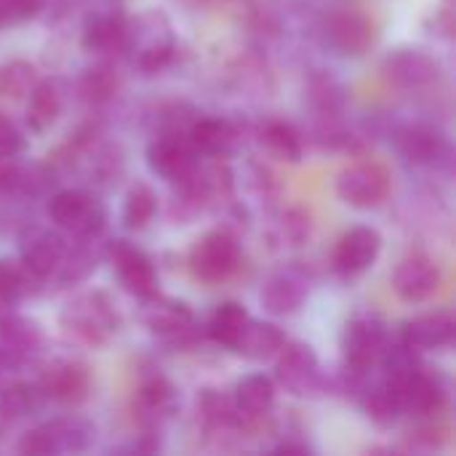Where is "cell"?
<instances>
[{
  "label": "cell",
  "mask_w": 456,
  "mask_h": 456,
  "mask_svg": "<svg viewBox=\"0 0 456 456\" xmlns=\"http://www.w3.org/2000/svg\"><path fill=\"white\" fill-rule=\"evenodd\" d=\"M131 43H139L134 61H136V67L144 69V72H158V69H163V67L171 61V56H174V40H171V35H168L166 29H158V27H152V35H150L147 40L128 35L126 48H128Z\"/></svg>",
  "instance_id": "83f0119b"
},
{
  "label": "cell",
  "mask_w": 456,
  "mask_h": 456,
  "mask_svg": "<svg viewBox=\"0 0 456 456\" xmlns=\"http://www.w3.org/2000/svg\"><path fill=\"white\" fill-rule=\"evenodd\" d=\"M395 385H398V393H401V406L411 417L436 419L446 409V401H449L446 379L441 374L430 371V369H422L419 366L403 382H395Z\"/></svg>",
  "instance_id": "8992f818"
},
{
  "label": "cell",
  "mask_w": 456,
  "mask_h": 456,
  "mask_svg": "<svg viewBox=\"0 0 456 456\" xmlns=\"http://www.w3.org/2000/svg\"><path fill=\"white\" fill-rule=\"evenodd\" d=\"M361 403H363V411L371 422L377 425H393L398 419V414L403 411L401 406V393H398V385L390 382L387 377L371 387H363L361 390Z\"/></svg>",
  "instance_id": "d4e9b609"
},
{
  "label": "cell",
  "mask_w": 456,
  "mask_h": 456,
  "mask_svg": "<svg viewBox=\"0 0 456 456\" xmlns=\"http://www.w3.org/2000/svg\"><path fill=\"white\" fill-rule=\"evenodd\" d=\"M278 452L281 454H310V446H305V444H281Z\"/></svg>",
  "instance_id": "b9f144b4"
},
{
  "label": "cell",
  "mask_w": 456,
  "mask_h": 456,
  "mask_svg": "<svg viewBox=\"0 0 456 456\" xmlns=\"http://www.w3.org/2000/svg\"><path fill=\"white\" fill-rule=\"evenodd\" d=\"M29 104H27V120L35 131H45L48 126H53V120L61 112V88L56 80H40L35 83V88L27 94Z\"/></svg>",
  "instance_id": "484cf974"
},
{
  "label": "cell",
  "mask_w": 456,
  "mask_h": 456,
  "mask_svg": "<svg viewBox=\"0 0 456 456\" xmlns=\"http://www.w3.org/2000/svg\"><path fill=\"white\" fill-rule=\"evenodd\" d=\"M40 350V331L19 315L0 318V366H19Z\"/></svg>",
  "instance_id": "ac0fdd59"
},
{
  "label": "cell",
  "mask_w": 456,
  "mask_h": 456,
  "mask_svg": "<svg viewBox=\"0 0 456 456\" xmlns=\"http://www.w3.org/2000/svg\"><path fill=\"white\" fill-rule=\"evenodd\" d=\"M248 323V313L243 310V305L238 302H224L214 310L211 321H208V337L222 345V347H235L243 326Z\"/></svg>",
  "instance_id": "f1b7e54d"
},
{
  "label": "cell",
  "mask_w": 456,
  "mask_h": 456,
  "mask_svg": "<svg viewBox=\"0 0 456 456\" xmlns=\"http://www.w3.org/2000/svg\"><path fill=\"white\" fill-rule=\"evenodd\" d=\"M35 67L29 61H8L0 67V96L19 99L35 88Z\"/></svg>",
  "instance_id": "d590c367"
},
{
  "label": "cell",
  "mask_w": 456,
  "mask_h": 456,
  "mask_svg": "<svg viewBox=\"0 0 456 456\" xmlns=\"http://www.w3.org/2000/svg\"><path fill=\"white\" fill-rule=\"evenodd\" d=\"M94 267H96V254L83 243V246H75V248H64V256H61V262H59V267H56V278H59V283L61 286H75V283H80V281H86L91 273H94Z\"/></svg>",
  "instance_id": "e575fe53"
},
{
  "label": "cell",
  "mask_w": 456,
  "mask_h": 456,
  "mask_svg": "<svg viewBox=\"0 0 456 456\" xmlns=\"http://www.w3.org/2000/svg\"><path fill=\"white\" fill-rule=\"evenodd\" d=\"M286 345V337L278 326L273 323H265V321H251L243 326L238 342H235V353L251 358V361H267L273 358L281 347Z\"/></svg>",
  "instance_id": "44dd1931"
},
{
  "label": "cell",
  "mask_w": 456,
  "mask_h": 456,
  "mask_svg": "<svg viewBox=\"0 0 456 456\" xmlns=\"http://www.w3.org/2000/svg\"><path fill=\"white\" fill-rule=\"evenodd\" d=\"M40 8V0H0V27L24 21L35 16Z\"/></svg>",
  "instance_id": "74e56055"
},
{
  "label": "cell",
  "mask_w": 456,
  "mask_h": 456,
  "mask_svg": "<svg viewBox=\"0 0 456 456\" xmlns=\"http://www.w3.org/2000/svg\"><path fill=\"white\" fill-rule=\"evenodd\" d=\"M107 256L128 294H134L144 302L158 294V275H155L152 259L144 251H139L136 246H131L126 240H115V243H110Z\"/></svg>",
  "instance_id": "ba28073f"
},
{
  "label": "cell",
  "mask_w": 456,
  "mask_h": 456,
  "mask_svg": "<svg viewBox=\"0 0 456 456\" xmlns=\"http://www.w3.org/2000/svg\"><path fill=\"white\" fill-rule=\"evenodd\" d=\"M395 139H398V150L403 152V158L417 166H430L449 155L446 134L430 123H411L401 128Z\"/></svg>",
  "instance_id": "2e32d148"
},
{
  "label": "cell",
  "mask_w": 456,
  "mask_h": 456,
  "mask_svg": "<svg viewBox=\"0 0 456 456\" xmlns=\"http://www.w3.org/2000/svg\"><path fill=\"white\" fill-rule=\"evenodd\" d=\"M278 358V379L286 385L294 395H310L321 387V369H318V355L313 353L310 345L294 342L283 345Z\"/></svg>",
  "instance_id": "8fae6325"
},
{
  "label": "cell",
  "mask_w": 456,
  "mask_h": 456,
  "mask_svg": "<svg viewBox=\"0 0 456 456\" xmlns=\"http://www.w3.org/2000/svg\"><path fill=\"white\" fill-rule=\"evenodd\" d=\"M40 390L37 385H27V382H11L5 387H0V414L8 419H19L27 417L29 411L37 409L40 403Z\"/></svg>",
  "instance_id": "836d02e7"
},
{
  "label": "cell",
  "mask_w": 456,
  "mask_h": 456,
  "mask_svg": "<svg viewBox=\"0 0 456 456\" xmlns=\"http://www.w3.org/2000/svg\"><path fill=\"white\" fill-rule=\"evenodd\" d=\"M387 345V331L379 315H355L342 337L345 350V369L353 385L358 387L361 379L371 371L374 363H379V355Z\"/></svg>",
  "instance_id": "7a4b0ae2"
},
{
  "label": "cell",
  "mask_w": 456,
  "mask_h": 456,
  "mask_svg": "<svg viewBox=\"0 0 456 456\" xmlns=\"http://www.w3.org/2000/svg\"><path fill=\"white\" fill-rule=\"evenodd\" d=\"M273 401H275V382L265 374L240 379L235 387V395H232V403L243 419H256V417L267 414Z\"/></svg>",
  "instance_id": "cb8c5ba5"
},
{
  "label": "cell",
  "mask_w": 456,
  "mask_h": 456,
  "mask_svg": "<svg viewBox=\"0 0 456 456\" xmlns=\"http://www.w3.org/2000/svg\"><path fill=\"white\" fill-rule=\"evenodd\" d=\"M441 286V267L430 256H409L393 273V289L403 302H425Z\"/></svg>",
  "instance_id": "4fadbf2b"
},
{
  "label": "cell",
  "mask_w": 456,
  "mask_h": 456,
  "mask_svg": "<svg viewBox=\"0 0 456 456\" xmlns=\"http://www.w3.org/2000/svg\"><path fill=\"white\" fill-rule=\"evenodd\" d=\"M24 184H27L24 171H21L16 163H11V158H0V192H5V190H19V187H24Z\"/></svg>",
  "instance_id": "60d3db41"
},
{
  "label": "cell",
  "mask_w": 456,
  "mask_h": 456,
  "mask_svg": "<svg viewBox=\"0 0 456 456\" xmlns=\"http://www.w3.org/2000/svg\"><path fill=\"white\" fill-rule=\"evenodd\" d=\"M64 334L80 345H104L118 334L120 318L115 305L102 291H88L75 297L61 313Z\"/></svg>",
  "instance_id": "6da1fadb"
},
{
  "label": "cell",
  "mask_w": 456,
  "mask_h": 456,
  "mask_svg": "<svg viewBox=\"0 0 456 456\" xmlns=\"http://www.w3.org/2000/svg\"><path fill=\"white\" fill-rule=\"evenodd\" d=\"M64 238L53 230H43V227H32L24 240H21V265L37 278H51L64 256Z\"/></svg>",
  "instance_id": "9a60e30c"
},
{
  "label": "cell",
  "mask_w": 456,
  "mask_h": 456,
  "mask_svg": "<svg viewBox=\"0 0 456 456\" xmlns=\"http://www.w3.org/2000/svg\"><path fill=\"white\" fill-rule=\"evenodd\" d=\"M235 139H238L235 128L219 118H203V120L192 123L190 136H187V142L192 144L195 152L211 155V158L227 155L235 147Z\"/></svg>",
  "instance_id": "603a6c76"
},
{
  "label": "cell",
  "mask_w": 456,
  "mask_h": 456,
  "mask_svg": "<svg viewBox=\"0 0 456 456\" xmlns=\"http://www.w3.org/2000/svg\"><path fill=\"white\" fill-rule=\"evenodd\" d=\"M307 91H310V102L323 112V115H337L342 110V102H345V91L342 86L331 77V75H313L310 83H307Z\"/></svg>",
  "instance_id": "8d00e7d4"
},
{
  "label": "cell",
  "mask_w": 456,
  "mask_h": 456,
  "mask_svg": "<svg viewBox=\"0 0 456 456\" xmlns=\"http://www.w3.org/2000/svg\"><path fill=\"white\" fill-rule=\"evenodd\" d=\"M195 150L187 139H182L179 134H166L150 142L147 147V163L155 174L171 179V182H182L195 166Z\"/></svg>",
  "instance_id": "5bb4252c"
},
{
  "label": "cell",
  "mask_w": 456,
  "mask_h": 456,
  "mask_svg": "<svg viewBox=\"0 0 456 456\" xmlns=\"http://www.w3.org/2000/svg\"><path fill=\"white\" fill-rule=\"evenodd\" d=\"M302 302H305V286L294 275H286V273L275 275L262 289V305L273 315H291L299 310Z\"/></svg>",
  "instance_id": "4316f807"
},
{
  "label": "cell",
  "mask_w": 456,
  "mask_h": 456,
  "mask_svg": "<svg viewBox=\"0 0 456 456\" xmlns=\"http://www.w3.org/2000/svg\"><path fill=\"white\" fill-rule=\"evenodd\" d=\"M262 142L267 144L273 155H278L281 160H291V163H297L305 150L302 134L289 120H267L262 126Z\"/></svg>",
  "instance_id": "f546056e"
},
{
  "label": "cell",
  "mask_w": 456,
  "mask_h": 456,
  "mask_svg": "<svg viewBox=\"0 0 456 456\" xmlns=\"http://www.w3.org/2000/svg\"><path fill=\"white\" fill-rule=\"evenodd\" d=\"M238 265H240L238 240L224 230H216V232H208L206 238H200L190 254L192 275L206 283L227 281L238 270Z\"/></svg>",
  "instance_id": "277c9868"
},
{
  "label": "cell",
  "mask_w": 456,
  "mask_h": 456,
  "mask_svg": "<svg viewBox=\"0 0 456 456\" xmlns=\"http://www.w3.org/2000/svg\"><path fill=\"white\" fill-rule=\"evenodd\" d=\"M379 248H382V238H379L377 230H371V227H355V230L345 232L342 240L337 243L334 270L342 278H355V275L366 273L377 262Z\"/></svg>",
  "instance_id": "7c38bea8"
},
{
  "label": "cell",
  "mask_w": 456,
  "mask_h": 456,
  "mask_svg": "<svg viewBox=\"0 0 456 456\" xmlns=\"http://www.w3.org/2000/svg\"><path fill=\"white\" fill-rule=\"evenodd\" d=\"M155 208H158V198H155L152 187L144 184V182H139L126 195V203H123V224L128 230H144L152 222Z\"/></svg>",
  "instance_id": "1f68e13d"
},
{
  "label": "cell",
  "mask_w": 456,
  "mask_h": 456,
  "mask_svg": "<svg viewBox=\"0 0 456 456\" xmlns=\"http://www.w3.org/2000/svg\"><path fill=\"white\" fill-rule=\"evenodd\" d=\"M43 428L48 430L56 452H86L94 444V436H96V430L86 419H75V417L53 419V422H48Z\"/></svg>",
  "instance_id": "4dcf8cb0"
},
{
  "label": "cell",
  "mask_w": 456,
  "mask_h": 456,
  "mask_svg": "<svg viewBox=\"0 0 456 456\" xmlns=\"http://www.w3.org/2000/svg\"><path fill=\"white\" fill-rule=\"evenodd\" d=\"M446 5H452V0H446Z\"/></svg>",
  "instance_id": "7bdbcfd3"
},
{
  "label": "cell",
  "mask_w": 456,
  "mask_h": 456,
  "mask_svg": "<svg viewBox=\"0 0 456 456\" xmlns=\"http://www.w3.org/2000/svg\"><path fill=\"white\" fill-rule=\"evenodd\" d=\"M19 452L29 456H45L56 454V446H53V441H51V436H48L45 428H35V430H29V433L19 441Z\"/></svg>",
  "instance_id": "f35d334b"
},
{
  "label": "cell",
  "mask_w": 456,
  "mask_h": 456,
  "mask_svg": "<svg viewBox=\"0 0 456 456\" xmlns=\"http://www.w3.org/2000/svg\"><path fill=\"white\" fill-rule=\"evenodd\" d=\"M80 94L86 102H94V104H102V102H110L118 88H120V77L112 67L107 64H99V67H91L83 72L80 83H77Z\"/></svg>",
  "instance_id": "d6a6232c"
},
{
  "label": "cell",
  "mask_w": 456,
  "mask_h": 456,
  "mask_svg": "<svg viewBox=\"0 0 456 456\" xmlns=\"http://www.w3.org/2000/svg\"><path fill=\"white\" fill-rule=\"evenodd\" d=\"M144 323L152 334L174 345H190L195 339V315L179 299H160L158 294L147 299Z\"/></svg>",
  "instance_id": "30bf717a"
},
{
  "label": "cell",
  "mask_w": 456,
  "mask_h": 456,
  "mask_svg": "<svg viewBox=\"0 0 456 456\" xmlns=\"http://www.w3.org/2000/svg\"><path fill=\"white\" fill-rule=\"evenodd\" d=\"M337 192L353 208H377L390 195V174L385 166L366 160L345 168L337 179Z\"/></svg>",
  "instance_id": "5b68a950"
},
{
  "label": "cell",
  "mask_w": 456,
  "mask_h": 456,
  "mask_svg": "<svg viewBox=\"0 0 456 456\" xmlns=\"http://www.w3.org/2000/svg\"><path fill=\"white\" fill-rule=\"evenodd\" d=\"M24 147V136L19 134V128L0 112V158H13L19 155Z\"/></svg>",
  "instance_id": "ab89813d"
},
{
  "label": "cell",
  "mask_w": 456,
  "mask_h": 456,
  "mask_svg": "<svg viewBox=\"0 0 456 456\" xmlns=\"http://www.w3.org/2000/svg\"><path fill=\"white\" fill-rule=\"evenodd\" d=\"M48 214L61 230L77 235L80 240H94L107 224L104 206L83 190L56 192L48 203Z\"/></svg>",
  "instance_id": "3957f363"
},
{
  "label": "cell",
  "mask_w": 456,
  "mask_h": 456,
  "mask_svg": "<svg viewBox=\"0 0 456 456\" xmlns=\"http://www.w3.org/2000/svg\"><path fill=\"white\" fill-rule=\"evenodd\" d=\"M37 390L48 401H56L61 406H77L91 393V371L80 361H53L40 371Z\"/></svg>",
  "instance_id": "52a82bcc"
},
{
  "label": "cell",
  "mask_w": 456,
  "mask_h": 456,
  "mask_svg": "<svg viewBox=\"0 0 456 456\" xmlns=\"http://www.w3.org/2000/svg\"><path fill=\"white\" fill-rule=\"evenodd\" d=\"M128 40V24L110 13H96L86 21L83 29V45L96 53H112L123 51Z\"/></svg>",
  "instance_id": "7402d4cb"
},
{
  "label": "cell",
  "mask_w": 456,
  "mask_h": 456,
  "mask_svg": "<svg viewBox=\"0 0 456 456\" xmlns=\"http://www.w3.org/2000/svg\"><path fill=\"white\" fill-rule=\"evenodd\" d=\"M134 406H136V414H139L142 422L160 425L163 419H168L174 414V409H176V393H174L171 382L158 374V377H150V379L142 382Z\"/></svg>",
  "instance_id": "ffe728a7"
},
{
  "label": "cell",
  "mask_w": 456,
  "mask_h": 456,
  "mask_svg": "<svg viewBox=\"0 0 456 456\" xmlns=\"http://www.w3.org/2000/svg\"><path fill=\"white\" fill-rule=\"evenodd\" d=\"M385 75L401 88H422L438 77V61L419 48H398L385 59Z\"/></svg>",
  "instance_id": "e0dca14e"
},
{
  "label": "cell",
  "mask_w": 456,
  "mask_h": 456,
  "mask_svg": "<svg viewBox=\"0 0 456 456\" xmlns=\"http://www.w3.org/2000/svg\"><path fill=\"white\" fill-rule=\"evenodd\" d=\"M456 321L449 310L428 313L403 323L401 339L414 350H438L454 342Z\"/></svg>",
  "instance_id": "d6986e66"
},
{
  "label": "cell",
  "mask_w": 456,
  "mask_h": 456,
  "mask_svg": "<svg viewBox=\"0 0 456 456\" xmlns=\"http://www.w3.org/2000/svg\"><path fill=\"white\" fill-rule=\"evenodd\" d=\"M326 37L329 43L345 53V56H361L366 53L371 45H374V37H377V29H374V21L358 11V8H342V11H334L326 21Z\"/></svg>",
  "instance_id": "9c48e42d"
}]
</instances>
